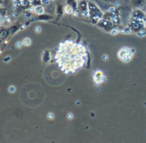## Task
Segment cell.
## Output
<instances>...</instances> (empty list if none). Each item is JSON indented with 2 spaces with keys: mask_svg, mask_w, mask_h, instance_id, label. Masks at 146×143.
<instances>
[{
  "mask_svg": "<svg viewBox=\"0 0 146 143\" xmlns=\"http://www.w3.org/2000/svg\"><path fill=\"white\" fill-rule=\"evenodd\" d=\"M23 44H24V45L27 46L30 45V44H31V41H30V39L28 38H24V41H23Z\"/></svg>",
  "mask_w": 146,
  "mask_h": 143,
  "instance_id": "5",
  "label": "cell"
},
{
  "mask_svg": "<svg viewBox=\"0 0 146 143\" xmlns=\"http://www.w3.org/2000/svg\"><path fill=\"white\" fill-rule=\"evenodd\" d=\"M52 1H54V0H52Z\"/></svg>",
  "mask_w": 146,
  "mask_h": 143,
  "instance_id": "16",
  "label": "cell"
},
{
  "mask_svg": "<svg viewBox=\"0 0 146 143\" xmlns=\"http://www.w3.org/2000/svg\"><path fill=\"white\" fill-rule=\"evenodd\" d=\"M55 59L64 73H74L86 63V49L83 45L71 41L61 43L56 51Z\"/></svg>",
  "mask_w": 146,
  "mask_h": 143,
  "instance_id": "1",
  "label": "cell"
},
{
  "mask_svg": "<svg viewBox=\"0 0 146 143\" xmlns=\"http://www.w3.org/2000/svg\"><path fill=\"white\" fill-rule=\"evenodd\" d=\"M67 2H68V4L69 6H71L72 8H74L75 9H76L77 3L76 0H68Z\"/></svg>",
  "mask_w": 146,
  "mask_h": 143,
  "instance_id": "2",
  "label": "cell"
},
{
  "mask_svg": "<svg viewBox=\"0 0 146 143\" xmlns=\"http://www.w3.org/2000/svg\"><path fill=\"white\" fill-rule=\"evenodd\" d=\"M30 1V2L31 3V4H33V5H36V4L38 3V2H40L41 1H39V0H29Z\"/></svg>",
  "mask_w": 146,
  "mask_h": 143,
  "instance_id": "6",
  "label": "cell"
},
{
  "mask_svg": "<svg viewBox=\"0 0 146 143\" xmlns=\"http://www.w3.org/2000/svg\"><path fill=\"white\" fill-rule=\"evenodd\" d=\"M103 59L105 61H106V60H107V59H108V56H106V55H105V56H103Z\"/></svg>",
  "mask_w": 146,
  "mask_h": 143,
  "instance_id": "15",
  "label": "cell"
},
{
  "mask_svg": "<svg viewBox=\"0 0 146 143\" xmlns=\"http://www.w3.org/2000/svg\"><path fill=\"white\" fill-rule=\"evenodd\" d=\"M48 118L49 119H53L54 118V115H53L52 113H49V115H48Z\"/></svg>",
  "mask_w": 146,
  "mask_h": 143,
  "instance_id": "11",
  "label": "cell"
},
{
  "mask_svg": "<svg viewBox=\"0 0 146 143\" xmlns=\"http://www.w3.org/2000/svg\"><path fill=\"white\" fill-rule=\"evenodd\" d=\"M119 4H120V3H119L118 2H115V3H114V5H115V6H116V7L119 6Z\"/></svg>",
  "mask_w": 146,
  "mask_h": 143,
  "instance_id": "14",
  "label": "cell"
},
{
  "mask_svg": "<svg viewBox=\"0 0 146 143\" xmlns=\"http://www.w3.org/2000/svg\"><path fill=\"white\" fill-rule=\"evenodd\" d=\"M72 9H73V8L69 5V6H66V7H65L64 10H65L66 13H67V14H71V13L72 12Z\"/></svg>",
  "mask_w": 146,
  "mask_h": 143,
  "instance_id": "4",
  "label": "cell"
},
{
  "mask_svg": "<svg viewBox=\"0 0 146 143\" xmlns=\"http://www.w3.org/2000/svg\"><path fill=\"white\" fill-rule=\"evenodd\" d=\"M73 118V115L71 114V113H69V115H68V118L69 119H72Z\"/></svg>",
  "mask_w": 146,
  "mask_h": 143,
  "instance_id": "13",
  "label": "cell"
},
{
  "mask_svg": "<svg viewBox=\"0 0 146 143\" xmlns=\"http://www.w3.org/2000/svg\"><path fill=\"white\" fill-rule=\"evenodd\" d=\"M118 28H115V29H113V31L111 32V34H113V35H115L117 33H118Z\"/></svg>",
  "mask_w": 146,
  "mask_h": 143,
  "instance_id": "9",
  "label": "cell"
},
{
  "mask_svg": "<svg viewBox=\"0 0 146 143\" xmlns=\"http://www.w3.org/2000/svg\"><path fill=\"white\" fill-rule=\"evenodd\" d=\"M35 11L37 14H42L44 12V9H43V7H40V6H37V7H36V9H35Z\"/></svg>",
  "mask_w": 146,
  "mask_h": 143,
  "instance_id": "3",
  "label": "cell"
},
{
  "mask_svg": "<svg viewBox=\"0 0 146 143\" xmlns=\"http://www.w3.org/2000/svg\"><path fill=\"white\" fill-rule=\"evenodd\" d=\"M41 1V2L42 4H49V2H50V0H40Z\"/></svg>",
  "mask_w": 146,
  "mask_h": 143,
  "instance_id": "7",
  "label": "cell"
},
{
  "mask_svg": "<svg viewBox=\"0 0 146 143\" xmlns=\"http://www.w3.org/2000/svg\"><path fill=\"white\" fill-rule=\"evenodd\" d=\"M35 31L37 32V33H38V32L41 31V28L39 26H37V27H36V28H35Z\"/></svg>",
  "mask_w": 146,
  "mask_h": 143,
  "instance_id": "12",
  "label": "cell"
},
{
  "mask_svg": "<svg viewBox=\"0 0 146 143\" xmlns=\"http://www.w3.org/2000/svg\"><path fill=\"white\" fill-rule=\"evenodd\" d=\"M9 91L10 92V93H14V91H15V88L14 86H11L9 88Z\"/></svg>",
  "mask_w": 146,
  "mask_h": 143,
  "instance_id": "8",
  "label": "cell"
},
{
  "mask_svg": "<svg viewBox=\"0 0 146 143\" xmlns=\"http://www.w3.org/2000/svg\"><path fill=\"white\" fill-rule=\"evenodd\" d=\"M16 46L17 47V48H21V43L20 41H18L17 44H16Z\"/></svg>",
  "mask_w": 146,
  "mask_h": 143,
  "instance_id": "10",
  "label": "cell"
}]
</instances>
